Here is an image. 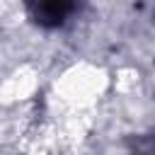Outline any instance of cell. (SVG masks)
Returning a JSON list of instances; mask_svg holds the SVG:
<instances>
[{"mask_svg":"<svg viewBox=\"0 0 155 155\" xmlns=\"http://www.w3.org/2000/svg\"><path fill=\"white\" fill-rule=\"evenodd\" d=\"M78 0H36L31 5V17L36 24L41 27H61L65 22V17L75 10Z\"/></svg>","mask_w":155,"mask_h":155,"instance_id":"cell-1","label":"cell"}]
</instances>
